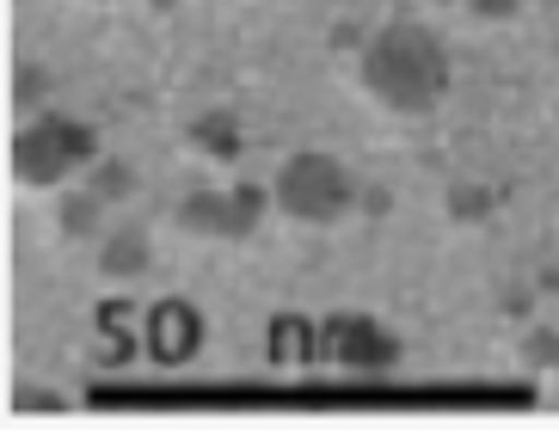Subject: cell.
Segmentation results:
<instances>
[{
  "mask_svg": "<svg viewBox=\"0 0 559 442\" xmlns=\"http://www.w3.org/2000/svg\"><path fill=\"white\" fill-rule=\"evenodd\" d=\"M542 283H547V289H554V295H559V271H547V277H542Z\"/></svg>",
  "mask_w": 559,
  "mask_h": 442,
  "instance_id": "15",
  "label": "cell"
},
{
  "mask_svg": "<svg viewBox=\"0 0 559 442\" xmlns=\"http://www.w3.org/2000/svg\"><path fill=\"white\" fill-rule=\"evenodd\" d=\"M271 210L283 222H301V228H332L338 215L357 210V179L326 147H296L271 172Z\"/></svg>",
  "mask_w": 559,
  "mask_h": 442,
  "instance_id": "2",
  "label": "cell"
},
{
  "mask_svg": "<svg viewBox=\"0 0 559 442\" xmlns=\"http://www.w3.org/2000/svg\"><path fill=\"white\" fill-rule=\"evenodd\" d=\"M148 7H173V0H148Z\"/></svg>",
  "mask_w": 559,
  "mask_h": 442,
  "instance_id": "16",
  "label": "cell"
},
{
  "mask_svg": "<svg viewBox=\"0 0 559 442\" xmlns=\"http://www.w3.org/2000/svg\"><path fill=\"white\" fill-rule=\"evenodd\" d=\"M99 160V135L81 117L37 111L25 130L13 135V184L25 191H62L68 179H81L86 166Z\"/></svg>",
  "mask_w": 559,
  "mask_h": 442,
  "instance_id": "3",
  "label": "cell"
},
{
  "mask_svg": "<svg viewBox=\"0 0 559 442\" xmlns=\"http://www.w3.org/2000/svg\"><path fill=\"white\" fill-rule=\"evenodd\" d=\"M185 142H191V154L210 166H234L240 160V147H247V130H240V117L234 111H198L191 117V130H185Z\"/></svg>",
  "mask_w": 559,
  "mask_h": 442,
  "instance_id": "8",
  "label": "cell"
},
{
  "mask_svg": "<svg viewBox=\"0 0 559 442\" xmlns=\"http://www.w3.org/2000/svg\"><path fill=\"white\" fill-rule=\"evenodd\" d=\"M449 215L455 222H486L492 215V191L486 184H449Z\"/></svg>",
  "mask_w": 559,
  "mask_h": 442,
  "instance_id": "11",
  "label": "cell"
},
{
  "mask_svg": "<svg viewBox=\"0 0 559 442\" xmlns=\"http://www.w3.org/2000/svg\"><path fill=\"white\" fill-rule=\"evenodd\" d=\"M203 344V320L191 313V301H166V308H154L148 320V350L160 362H191Z\"/></svg>",
  "mask_w": 559,
  "mask_h": 442,
  "instance_id": "7",
  "label": "cell"
},
{
  "mask_svg": "<svg viewBox=\"0 0 559 442\" xmlns=\"http://www.w3.org/2000/svg\"><path fill=\"white\" fill-rule=\"evenodd\" d=\"M105 210H111V203H105L99 191H62V203H56V234H62V240H99L105 234Z\"/></svg>",
  "mask_w": 559,
  "mask_h": 442,
  "instance_id": "9",
  "label": "cell"
},
{
  "mask_svg": "<svg viewBox=\"0 0 559 442\" xmlns=\"http://www.w3.org/2000/svg\"><path fill=\"white\" fill-rule=\"evenodd\" d=\"M19 406H32V411H50V406H56V393H50V387H25V393H19Z\"/></svg>",
  "mask_w": 559,
  "mask_h": 442,
  "instance_id": "14",
  "label": "cell"
},
{
  "mask_svg": "<svg viewBox=\"0 0 559 442\" xmlns=\"http://www.w3.org/2000/svg\"><path fill=\"white\" fill-rule=\"evenodd\" d=\"M523 357H528V369H559V326H535V332H528Z\"/></svg>",
  "mask_w": 559,
  "mask_h": 442,
  "instance_id": "12",
  "label": "cell"
},
{
  "mask_svg": "<svg viewBox=\"0 0 559 442\" xmlns=\"http://www.w3.org/2000/svg\"><path fill=\"white\" fill-rule=\"evenodd\" d=\"M148 271H154V240H148V228L123 222V228H105V234H99V277H105V283H142Z\"/></svg>",
  "mask_w": 559,
  "mask_h": 442,
  "instance_id": "6",
  "label": "cell"
},
{
  "mask_svg": "<svg viewBox=\"0 0 559 442\" xmlns=\"http://www.w3.org/2000/svg\"><path fill=\"white\" fill-rule=\"evenodd\" d=\"M271 210V184H234V191H191L173 210V228L198 234V240H252Z\"/></svg>",
  "mask_w": 559,
  "mask_h": 442,
  "instance_id": "4",
  "label": "cell"
},
{
  "mask_svg": "<svg viewBox=\"0 0 559 442\" xmlns=\"http://www.w3.org/2000/svg\"><path fill=\"white\" fill-rule=\"evenodd\" d=\"M479 19H504V13H516V0H467Z\"/></svg>",
  "mask_w": 559,
  "mask_h": 442,
  "instance_id": "13",
  "label": "cell"
},
{
  "mask_svg": "<svg viewBox=\"0 0 559 442\" xmlns=\"http://www.w3.org/2000/svg\"><path fill=\"white\" fill-rule=\"evenodd\" d=\"M320 344H326V357L338 362V369H350V375H388L400 362V338L388 326H376V320H362V313L332 320V326L320 332Z\"/></svg>",
  "mask_w": 559,
  "mask_h": 442,
  "instance_id": "5",
  "label": "cell"
},
{
  "mask_svg": "<svg viewBox=\"0 0 559 442\" xmlns=\"http://www.w3.org/2000/svg\"><path fill=\"white\" fill-rule=\"evenodd\" d=\"M357 86L394 117H425L449 93V49L430 25L394 19L357 49Z\"/></svg>",
  "mask_w": 559,
  "mask_h": 442,
  "instance_id": "1",
  "label": "cell"
},
{
  "mask_svg": "<svg viewBox=\"0 0 559 442\" xmlns=\"http://www.w3.org/2000/svg\"><path fill=\"white\" fill-rule=\"evenodd\" d=\"M86 191H99L105 203H123V196L135 191V172L123 160H105V154H99V160L86 166Z\"/></svg>",
  "mask_w": 559,
  "mask_h": 442,
  "instance_id": "10",
  "label": "cell"
},
{
  "mask_svg": "<svg viewBox=\"0 0 559 442\" xmlns=\"http://www.w3.org/2000/svg\"><path fill=\"white\" fill-rule=\"evenodd\" d=\"M542 7H559V0H542Z\"/></svg>",
  "mask_w": 559,
  "mask_h": 442,
  "instance_id": "17",
  "label": "cell"
}]
</instances>
